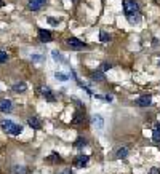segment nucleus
<instances>
[{
	"label": "nucleus",
	"instance_id": "nucleus-1",
	"mask_svg": "<svg viewBox=\"0 0 160 174\" xmlns=\"http://www.w3.org/2000/svg\"><path fill=\"white\" fill-rule=\"evenodd\" d=\"M123 13L128 18L130 24L139 22V5L136 0H123Z\"/></svg>",
	"mask_w": 160,
	"mask_h": 174
},
{
	"label": "nucleus",
	"instance_id": "nucleus-2",
	"mask_svg": "<svg viewBox=\"0 0 160 174\" xmlns=\"http://www.w3.org/2000/svg\"><path fill=\"white\" fill-rule=\"evenodd\" d=\"M3 131L10 133V134L13 136H18L19 133H23V125H18V123H13L11 120H2V123H0Z\"/></svg>",
	"mask_w": 160,
	"mask_h": 174
},
{
	"label": "nucleus",
	"instance_id": "nucleus-3",
	"mask_svg": "<svg viewBox=\"0 0 160 174\" xmlns=\"http://www.w3.org/2000/svg\"><path fill=\"white\" fill-rule=\"evenodd\" d=\"M66 43H67V45H69L72 50H83L85 46H87L83 42H82V40H79V39H77V37H69Z\"/></svg>",
	"mask_w": 160,
	"mask_h": 174
},
{
	"label": "nucleus",
	"instance_id": "nucleus-4",
	"mask_svg": "<svg viewBox=\"0 0 160 174\" xmlns=\"http://www.w3.org/2000/svg\"><path fill=\"white\" fill-rule=\"evenodd\" d=\"M152 102V96L151 94H142V96H139L138 99H136V104L139 105V107H149Z\"/></svg>",
	"mask_w": 160,
	"mask_h": 174
},
{
	"label": "nucleus",
	"instance_id": "nucleus-5",
	"mask_svg": "<svg viewBox=\"0 0 160 174\" xmlns=\"http://www.w3.org/2000/svg\"><path fill=\"white\" fill-rule=\"evenodd\" d=\"M13 110V104L10 99H2L0 101V112H3V114H10V112Z\"/></svg>",
	"mask_w": 160,
	"mask_h": 174
},
{
	"label": "nucleus",
	"instance_id": "nucleus-6",
	"mask_svg": "<svg viewBox=\"0 0 160 174\" xmlns=\"http://www.w3.org/2000/svg\"><path fill=\"white\" fill-rule=\"evenodd\" d=\"M40 93H42V96L45 98V99L48 101V102H54V101H56V98L53 96V91L50 90L48 86H43L42 90H40Z\"/></svg>",
	"mask_w": 160,
	"mask_h": 174
},
{
	"label": "nucleus",
	"instance_id": "nucleus-7",
	"mask_svg": "<svg viewBox=\"0 0 160 174\" xmlns=\"http://www.w3.org/2000/svg\"><path fill=\"white\" fill-rule=\"evenodd\" d=\"M47 0H29V10H32V11H37V10H40L43 5H45Z\"/></svg>",
	"mask_w": 160,
	"mask_h": 174
},
{
	"label": "nucleus",
	"instance_id": "nucleus-8",
	"mask_svg": "<svg viewBox=\"0 0 160 174\" xmlns=\"http://www.w3.org/2000/svg\"><path fill=\"white\" fill-rule=\"evenodd\" d=\"M88 158H90L88 155H79L75 160H74V166H75V168H83V166L88 163Z\"/></svg>",
	"mask_w": 160,
	"mask_h": 174
},
{
	"label": "nucleus",
	"instance_id": "nucleus-9",
	"mask_svg": "<svg viewBox=\"0 0 160 174\" xmlns=\"http://www.w3.org/2000/svg\"><path fill=\"white\" fill-rule=\"evenodd\" d=\"M39 39L42 40V42H51L53 35H51V32H50V30L40 29V30H39Z\"/></svg>",
	"mask_w": 160,
	"mask_h": 174
},
{
	"label": "nucleus",
	"instance_id": "nucleus-10",
	"mask_svg": "<svg viewBox=\"0 0 160 174\" xmlns=\"http://www.w3.org/2000/svg\"><path fill=\"white\" fill-rule=\"evenodd\" d=\"M27 123H29V126L32 129H40V128H42V121L39 120V117H29Z\"/></svg>",
	"mask_w": 160,
	"mask_h": 174
},
{
	"label": "nucleus",
	"instance_id": "nucleus-11",
	"mask_svg": "<svg viewBox=\"0 0 160 174\" xmlns=\"http://www.w3.org/2000/svg\"><path fill=\"white\" fill-rule=\"evenodd\" d=\"M128 153H130V149H128L127 145H122V147L117 149V152H115V156H117V158H127Z\"/></svg>",
	"mask_w": 160,
	"mask_h": 174
},
{
	"label": "nucleus",
	"instance_id": "nucleus-12",
	"mask_svg": "<svg viewBox=\"0 0 160 174\" xmlns=\"http://www.w3.org/2000/svg\"><path fill=\"white\" fill-rule=\"evenodd\" d=\"M27 90V85L24 81H16L15 85H13V91H16V93H24Z\"/></svg>",
	"mask_w": 160,
	"mask_h": 174
},
{
	"label": "nucleus",
	"instance_id": "nucleus-13",
	"mask_svg": "<svg viewBox=\"0 0 160 174\" xmlns=\"http://www.w3.org/2000/svg\"><path fill=\"white\" fill-rule=\"evenodd\" d=\"M93 123H94L96 128H99V129L104 128V120H103V117H101V115H93Z\"/></svg>",
	"mask_w": 160,
	"mask_h": 174
},
{
	"label": "nucleus",
	"instance_id": "nucleus-14",
	"mask_svg": "<svg viewBox=\"0 0 160 174\" xmlns=\"http://www.w3.org/2000/svg\"><path fill=\"white\" fill-rule=\"evenodd\" d=\"M91 80H94V81H104V80H106V77H104V74L101 72V70H96V72L91 74Z\"/></svg>",
	"mask_w": 160,
	"mask_h": 174
},
{
	"label": "nucleus",
	"instance_id": "nucleus-15",
	"mask_svg": "<svg viewBox=\"0 0 160 174\" xmlns=\"http://www.w3.org/2000/svg\"><path fill=\"white\" fill-rule=\"evenodd\" d=\"M11 171H13V174H27V173H29V169H27L26 166H18V165H16V166H13Z\"/></svg>",
	"mask_w": 160,
	"mask_h": 174
},
{
	"label": "nucleus",
	"instance_id": "nucleus-16",
	"mask_svg": "<svg viewBox=\"0 0 160 174\" xmlns=\"http://www.w3.org/2000/svg\"><path fill=\"white\" fill-rule=\"evenodd\" d=\"M48 161H50V163H61V161H63V160H61V156L58 155L56 152H53L51 155L48 156Z\"/></svg>",
	"mask_w": 160,
	"mask_h": 174
},
{
	"label": "nucleus",
	"instance_id": "nucleus-17",
	"mask_svg": "<svg viewBox=\"0 0 160 174\" xmlns=\"http://www.w3.org/2000/svg\"><path fill=\"white\" fill-rule=\"evenodd\" d=\"M85 145H87V139H85V138H82V136H80V138L75 141V147H77V149H83Z\"/></svg>",
	"mask_w": 160,
	"mask_h": 174
},
{
	"label": "nucleus",
	"instance_id": "nucleus-18",
	"mask_svg": "<svg viewBox=\"0 0 160 174\" xmlns=\"http://www.w3.org/2000/svg\"><path fill=\"white\" fill-rule=\"evenodd\" d=\"M54 78H56V80H61V81H67L69 80V75H66L63 72H56L54 74Z\"/></svg>",
	"mask_w": 160,
	"mask_h": 174
},
{
	"label": "nucleus",
	"instance_id": "nucleus-19",
	"mask_svg": "<svg viewBox=\"0 0 160 174\" xmlns=\"http://www.w3.org/2000/svg\"><path fill=\"white\" fill-rule=\"evenodd\" d=\"M82 118H83V115H82L80 112H75V114H74L72 123H74V125H80V123H82Z\"/></svg>",
	"mask_w": 160,
	"mask_h": 174
},
{
	"label": "nucleus",
	"instance_id": "nucleus-20",
	"mask_svg": "<svg viewBox=\"0 0 160 174\" xmlns=\"http://www.w3.org/2000/svg\"><path fill=\"white\" fill-rule=\"evenodd\" d=\"M99 39H101V42H109V40H111V35H109V34L106 32V30H101L99 32Z\"/></svg>",
	"mask_w": 160,
	"mask_h": 174
},
{
	"label": "nucleus",
	"instance_id": "nucleus-21",
	"mask_svg": "<svg viewBox=\"0 0 160 174\" xmlns=\"http://www.w3.org/2000/svg\"><path fill=\"white\" fill-rule=\"evenodd\" d=\"M8 59H10L8 53H6V51H0V64H5Z\"/></svg>",
	"mask_w": 160,
	"mask_h": 174
},
{
	"label": "nucleus",
	"instance_id": "nucleus-22",
	"mask_svg": "<svg viewBox=\"0 0 160 174\" xmlns=\"http://www.w3.org/2000/svg\"><path fill=\"white\" fill-rule=\"evenodd\" d=\"M51 54H53V59H54V61H59V62H63V61H64V59H63V56H61V53H59V51H56V50H54Z\"/></svg>",
	"mask_w": 160,
	"mask_h": 174
},
{
	"label": "nucleus",
	"instance_id": "nucleus-23",
	"mask_svg": "<svg viewBox=\"0 0 160 174\" xmlns=\"http://www.w3.org/2000/svg\"><path fill=\"white\" fill-rule=\"evenodd\" d=\"M152 141L154 142H160V131H157V129H154V133H152Z\"/></svg>",
	"mask_w": 160,
	"mask_h": 174
},
{
	"label": "nucleus",
	"instance_id": "nucleus-24",
	"mask_svg": "<svg viewBox=\"0 0 160 174\" xmlns=\"http://www.w3.org/2000/svg\"><path fill=\"white\" fill-rule=\"evenodd\" d=\"M111 67H112V66H111V64H109V62H103V66H101V69H99V70H101V72L104 74V72H107V70L111 69Z\"/></svg>",
	"mask_w": 160,
	"mask_h": 174
},
{
	"label": "nucleus",
	"instance_id": "nucleus-25",
	"mask_svg": "<svg viewBox=\"0 0 160 174\" xmlns=\"http://www.w3.org/2000/svg\"><path fill=\"white\" fill-rule=\"evenodd\" d=\"M47 19H48V22H50L51 26H58V24H59V19H54L53 16H48Z\"/></svg>",
	"mask_w": 160,
	"mask_h": 174
},
{
	"label": "nucleus",
	"instance_id": "nucleus-26",
	"mask_svg": "<svg viewBox=\"0 0 160 174\" xmlns=\"http://www.w3.org/2000/svg\"><path fill=\"white\" fill-rule=\"evenodd\" d=\"M42 59H43V58L40 56V54H34V56H32V61H34V62H40Z\"/></svg>",
	"mask_w": 160,
	"mask_h": 174
},
{
	"label": "nucleus",
	"instance_id": "nucleus-27",
	"mask_svg": "<svg viewBox=\"0 0 160 174\" xmlns=\"http://www.w3.org/2000/svg\"><path fill=\"white\" fill-rule=\"evenodd\" d=\"M149 174H160V169L159 168H152L151 171H149Z\"/></svg>",
	"mask_w": 160,
	"mask_h": 174
},
{
	"label": "nucleus",
	"instance_id": "nucleus-28",
	"mask_svg": "<svg viewBox=\"0 0 160 174\" xmlns=\"http://www.w3.org/2000/svg\"><path fill=\"white\" fill-rule=\"evenodd\" d=\"M61 174H72V171H70V169H63V173Z\"/></svg>",
	"mask_w": 160,
	"mask_h": 174
},
{
	"label": "nucleus",
	"instance_id": "nucleus-29",
	"mask_svg": "<svg viewBox=\"0 0 160 174\" xmlns=\"http://www.w3.org/2000/svg\"><path fill=\"white\" fill-rule=\"evenodd\" d=\"M155 129H157V131H160V123H157V125H155Z\"/></svg>",
	"mask_w": 160,
	"mask_h": 174
},
{
	"label": "nucleus",
	"instance_id": "nucleus-30",
	"mask_svg": "<svg viewBox=\"0 0 160 174\" xmlns=\"http://www.w3.org/2000/svg\"><path fill=\"white\" fill-rule=\"evenodd\" d=\"M5 5V2H3V0H0V6H3Z\"/></svg>",
	"mask_w": 160,
	"mask_h": 174
},
{
	"label": "nucleus",
	"instance_id": "nucleus-31",
	"mask_svg": "<svg viewBox=\"0 0 160 174\" xmlns=\"http://www.w3.org/2000/svg\"><path fill=\"white\" fill-rule=\"evenodd\" d=\"M159 64H160V61H159Z\"/></svg>",
	"mask_w": 160,
	"mask_h": 174
}]
</instances>
